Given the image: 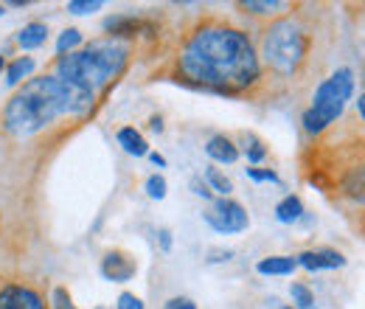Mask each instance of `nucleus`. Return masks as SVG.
I'll return each mask as SVG.
<instances>
[{"label":"nucleus","mask_w":365,"mask_h":309,"mask_svg":"<svg viewBox=\"0 0 365 309\" xmlns=\"http://www.w3.org/2000/svg\"><path fill=\"white\" fill-rule=\"evenodd\" d=\"M178 76L191 88L236 96L262 79V62L242 29L211 20L182 40Z\"/></svg>","instance_id":"obj_1"},{"label":"nucleus","mask_w":365,"mask_h":309,"mask_svg":"<svg viewBox=\"0 0 365 309\" xmlns=\"http://www.w3.org/2000/svg\"><path fill=\"white\" fill-rule=\"evenodd\" d=\"M88 113L91 107L56 74H51V76L29 79L9 98L3 110V127L17 138H29L51 127L62 116H88Z\"/></svg>","instance_id":"obj_2"},{"label":"nucleus","mask_w":365,"mask_h":309,"mask_svg":"<svg viewBox=\"0 0 365 309\" xmlns=\"http://www.w3.org/2000/svg\"><path fill=\"white\" fill-rule=\"evenodd\" d=\"M130 62V45L121 40H93L85 48L56 59V76L93 110L96 96L115 82Z\"/></svg>","instance_id":"obj_3"},{"label":"nucleus","mask_w":365,"mask_h":309,"mask_svg":"<svg viewBox=\"0 0 365 309\" xmlns=\"http://www.w3.org/2000/svg\"><path fill=\"white\" fill-rule=\"evenodd\" d=\"M309 45H312V40H309V31L304 29V23L284 14L264 29L259 56L264 59V65L273 74L284 76V79H292L304 68V62L309 56Z\"/></svg>","instance_id":"obj_4"},{"label":"nucleus","mask_w":365,"mask_h":309,"mask_svg":"<svg viewBox=\"0 0 365 309\" xmlns=\"http://www.w3.org/2000/svg\"><path fill=\"white\" fill-rule=\"evenodd\" d=\"M351 96H354V71L337 68L312 93V104L304 110V118H301L304 130L309 135H320L326 127H331L346 113Z\"/></svg>","instance_id":"obj_5"},{"label":"nucleus","mask_w":365,"mask_h":309,"mask_svg":"<svg viewBox=\"0 0 365 309\" xmlns=\"http://www.w3.org/2000/svg\"><path fill=\"white\" fill-rule=\"evenodd\" d=\"M202 220L208 222L217 233H242L247 231L250 225V217L245 211L242 203L230 200V197H220V200H211L208 211L202 214Z\"/></svg>","instance_id":"obj_6"},{"label":"nucleus","mask_w":365,"mask_h":309,"mask_svg":"<svg viewBox=\"0 0 365 309\" xmlns=\"http://www.w3.org/2000/svg\"><path fill=\"white\" fill-rule=\"evenodd\" d=\"M0 309H48V304L29 284H6L0 287Z\"/></svg>","instance_id":"obj_7"},{"label":"nucleus","mask_w":365,"mask_h":309,"mask_svg":"<svg viewBox=\"0 0 365 309\" xmlns=\"http://www.w3.org/2000/svg\"><path fill=\"white\" fill-rule=\"evenodd\" d=\"M135 273H138L135 259H133L130 253H124V250H110V253L101 259V275H104L107 281H113V284H124V281H130Z\"/></svg>","instance_id":"obj_8"},{"label":"nucleus","mask_w":365,"mask_h":309,"mask_svg":"<svg viewBox=\"0 0 365 309\" xmlns=\"http://www.w3.org/2000/svg\"><path fill=\"white\" fill-rule=\"evenodd\" d=\"M298 267L309 270V273H318V270H337V267H346V256L334 248H318V250H304L295 256Z\"/></svg>","instance_id":"obj_9"},{"label":"nucleus","mask_w":365,"mask_h":309,"mask_svg":"<svg viewBox=\"0 0 365 309\" xmlns=\"http://www.w3.org/2000/svg\"><path fill=\"white\" fill-rule=\"evenodd\" d=\"M205 155H208L214 163H236V161H239V146L230 141L228 135H214V138H208V143H205Z\"/></svg>","instance_id":"obj_10"},{"label":"nucleus","mask_w":365,"mask_h":309,"mask_svg":"<svg viewBox=\"0 0 365 309\" xmlns=\"http://www.w3.org/2000/svg\"><path fill=\"white\" fill-rule=\"evenodd\" d=\"M340 188H343L346 197H351L357 203H365V163L349 166L343 180H340Z\"/></svg>","instance_id":"obj_11"},{"label":"nucleus","mask_w":365,"mask_h":309,"mask_svg":"<svg viewBox=\"0 0 365 309\" xmlns=\"http://www.w3.org/2000/svg\"><path fill=\"white\" fill-rule=\"evenodd\" d=\"M295 270H298L295 256H264L256 265L259 275H292Z\"/></svg>","instance_id":"obj_12"},{"label":"nucleus","mask_w":365,"mask_h":309,"mask_svg":"<svg viewBox=\"0 0 365 309\" xmlns=\"http://www.w3.org/2000/svg\"><path fill=\"white\" fill-rule=\"evenodd\" d=\"M115 138H118V143H121V149H124L127 155H135V158L149 155V143L143 141V135L138 133L135 127H121Z\"/></svg>","instance_id":"obj_13"},{"label":"nucleus","mask_w":365,"mask_h":309,"mask_svg":"<svg viewBox=\"0 0 365 309\" xmlns=\"http://www.w3.org/2000/svg\"><path fill=\"white\" fill-rule=\"evenodd\" d=\"M48 40V26L46 23H29L17 31V45L23 51H31V48H40Z\"/></svg>","instance_id":"obj_14"},{"label":"nucleus","mask_w":365,"mask_h":309,"mask_svg":"<svg viewBox=\"0 0 365 309\" xmlns=\"http://www.w3.org/2000/svg\"><path fill=\"white\" fill-rule=\"evenodd\" d=\"M304 217V203H301V197H295V194H287L278 206H275V220L281 222V225H292V222H298Z\"/></svg>","instance_id":"obj_15"},{"label":"nucleus","mask_w":365,"mask_h":309,"mask_svg":"<svg viewBox=\"0 0 365 309\" xmlns=\"http://www.w3.org/2000/svg\"><path fill=\"white\" fill-rule=\"evenodd\" d=\"M138 29H140V23H138L135 17H124V14H118V17L104 20V31H110L113 40H115V37H133Z\"/></svg>","instance_id":"obj_16"},{"label":"nucleus","mask_w":365,"mask_h":309,"mask_svg":"<svg viewBox=\"0 0 365 309\" xmlns=\"http://www.w3.org/2000/svg\"><path fill=\"white\" fill-rule=\"evenodd\" d=\"M239 9H245L250 14H267V17H273V14H284L289 9V3L287 0H247V3H239Z\"/></svg>","instance_id":"obj_17"},{"label":"nucleus","mask_w":365,"mask_h":309,"mask_svg":"<svg viewBox=\"0 0 365 309\" xmlns=\"http://www.w3.org/2000/svg\"><path fill=\"white\" fill-rule=\"evenodd\" d=\"M205 186H208L211 191H217L220 197H230V191H233L230 177L222 175L217 166H208V169H205Z\"/></svg>","instance_id":"obj_18"},{"label":"nucleus","mask_w":365,"mask_h":309,"mask_svg":"<svg viewBox=\"0 0 365 309\" xmlns=\"http://www.w3.org/2000/svg\"><path fill=\"white\" fill-rule=\"evenodd\" d=\"M289 298H292V307L295 309H315V293L304 281L289 284Z\"/></svg>","instance_id":"obj_19"},{"label":"nucleus","mask_w":365,"mask_h":309,"mask_svg":"<svg viewBox=\"0 0 365 309\" xmlns=\"http://www.w3.org/2000/svg\"><path fill=\"white\" fill-rule=\"evenodd\" d=\"M31 71H34V59H31V56H20V59H14V62L9 65L6 82H9V85H20Z\"/></svg>","instance_id":"obj_20"},{"label":"nucleus","mask_w":365,"mask_h":309,"mask_svg":"<svg viewBox=\"0 0 365 309\" xmlns=\"http://www.w3.org/2000/svg\"><path fill=\"white\" fill-rule=\"evenodd\" d=\"M245 155H247V161L250 163H262L264 158H267V146L256 138V135H245Z\"/></svg>","instance_id":"obj_21"},{"label":"nucleus","mask_w":365,"mask_h":309,"mask_svg":"<svg viewBox=\"0 0 365 309\" xmlns=\"http://www.w3.org/2000/svg\"><path fill=\"white\" fill-rule=\"evenodd\" d=\"M76 45H82V31H79V29H65V31L59 34V40H56V54H59V56H65V51L73 54Z\"/></svg>","instance_id":"obj_22"},{"label":"nucleus","mask_w":365,"mask_h":309,"mask_svg":"<svg viewBox=\"0 0 365 309\" xmlns=\"http://www.w3.org/2000/svg\"><path fill=\"white\" fill-rule=\"evenodd\" d=\"M166 177L163 175H149L146 177V194L152 197V200H163L166 197Z\"/></svg>","instance_id":"obj_23"},{"label":"nucleus","mask_w":365,"mask_h":309,"mask_svg":"<svg viewBox=\"0 0 365 309\" xmlns=\"http://www.w3.org/2000/svg\"><path fill=\"white\" fill-rule=\"evenodd\" d=\"M51 309H76L71 293L65 287H53V293H51Z\"/></svg>","instance_id":"obj_24"},{"label":"nucleus","mask_w":365,"mask_h":309,"mask_svg":"<svg viewBox=\"0 0 365 309\" xmlns=\"http://www.w3.org/2000/svg\"><path fill=\"white\" fill-rule=\"evenodd\" d=\"M104 3L101 0H71L68 3V11H73V14H93V11H98Z\"/></svg>","instance_id":"obj_25"},{"label":"nucleus","mask_w":365,"mask_h":309,"mask_svg":"<svg viewBox=\"0 0 365 309\" xmlns=\"http://www.w3.org/2000/svg\"><path fill=\"white\" fill-rule=\"evenodd\" d=\"M247 177L256 180V183H281V177L275 175L273 169H256V166H250V169H247Z\"/></svg>","instance_id":"obj_26"},{"label":"nucleus","mask_w":365,"mask_h":309,"mask_svg":"<svg viewBox=\"0 0 365 309\" xmlns=\"http://www.w3.org/2000/svg\"><path fill=\"white\" fill-rule=\"evenodd\" d=\"M115 309H146V307H143V301L138 298L135 293H121L118 301H115Z\"/></svg>","instance_id":"obj_27"},{"label":"nucleus","mask_w":365,"mask_h":309,"mask_svg":"<svg viewBox=\"0 0 365 309\" xmlns=\"http://www.w3.org/2000/svg\"><path fill=\"white\" fill-rule=\"evenodd\" d=\"M191 188H194V194H197V197H202V200H208V203L214 200V191H211L200 177H194V180H191Z\"/></svg>","instance_id":"obj_28"},{"label":"nucleus","mask_w":365,"mask_h":309,"mask_svg":"<svg viewBox=\"0 0 365 309\" xmlns=\"http://www.w3.org/2000/svg\"><path fill=\"white\" fill-rule=\"evenodd\" d=\"M163 309H197V304H194L191 298H180V295H178V298H169Z\"/></svg>","instance_id":"obj_29"},{"label":"nucleus","mask_w":365,"mask_h":309,"mask_svg":"<svg viewBox=\"0 0 365 309\" xmlns=\"http://www.w3.org/2000/svg\"><path fill=\"white\" fill-rule=\"evenodd\" d=\"M158 239H160V248L169 253V250H172V231H169V228H160V231H158Z\"/></svg>","instance_id":"obj_30"},{"label":"nucleus","mask_w":365,"mask_h":309,"mask_svg":"<svg viewBox=\"0 0 365 309\" xmlns=\"http://www.w3.org/2000/svg\"><path fill=\"white\" fill-rule=\"evenodd\" d=\"M354 104H357V113H360V118L365 121V90L360 93V96H357V101H354Z\"/></svg>","instance_id":"obj_31"},{"label":"nucleus","mask_w":365,"mask_h":309,"mask_svg":"<svg viewBox=\"0 0 365 309\" xmlns=\"http://www.w3.org/2000/svg\"><path fill=\"white\" fill-rule=\"evenodd\" d=\"M149 161H152L155 166H166V158H163V155H158V152H149Z\"/></svg>","instance_id":"obj_32"},{"label":"nucleus","mask_w":365,"mask_h":309,"mask_svg":"<svg viewBox=\"0 0 365 309\" xmlns=\"http://www.w3.org/2000/svg\"><path fill=\"white\" fill-rule=\"evenodd\" d=\"M149 127H152L155 133H160V130H163V118H160V116H155V118L149 121Z\"/></svg>","instance_id":"obj_33"},{"label":"nucleus","mask_w":365,"mask_h":309,"mask_svg":"<svg viewBox=\"0 0 365 309\" xmlns=\"http://www.w3.org/2000/svg\"><path fill=\"white\" fill-rule=\"evenodd\" d=\"M3 68H6V62H3V56H0V71H3Z\"/></svg>","instance_id":"obj_34"},{"label":"nucleus","mask_w":365,"mask_h":309,"mask_svg":"<svg viewBox=\"0 0 365 309\" xmlns=\"http://www.w3.org/2000/svg\"><path fill=\"white\" fill-rule=\"evenodd\" d=\"M3 11H6V9H3V3H0V14H3Z\"/></svg>","instance_id":"obj_35"},{"label":"nucleus","mask_w":365,"mask_h":309,"mask_svg":"<svg viewBox=\"0 0 365 309\" xmlns=\"http://www.w3.org/2000/svg\"><path fill=\"white\" fill-rule=\"evenodd\" d=\"M281 309H295V307H281Z\"/></svg>","instance_id":"obj_36"},{"label":"nucleus","mask_w":365,"mask_h":309,"mask_svg":"<svg viewBox=\"0 0 365 309\" xmlns=\"http://www.w3.org/2000/svg\"><path fill=\"white\" fill-rule=\"evenodd\" d=\"M96 309H104V307H96Z\"/></svg>","instance_id":"obj_37"}]
</instances>
